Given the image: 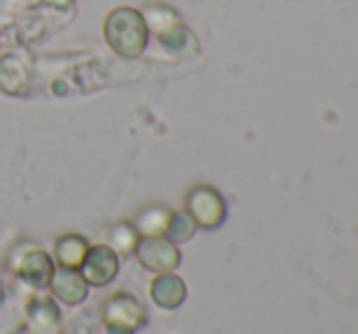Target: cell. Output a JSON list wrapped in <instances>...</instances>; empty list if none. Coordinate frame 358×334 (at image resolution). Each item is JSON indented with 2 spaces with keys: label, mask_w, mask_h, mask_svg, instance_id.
<instances>
[{
  "label": "cell",
  "mask_w": 358,
  "mask_h": 334,
  "mask_svg": "<svg viewBox=\"0 0 358 334\" xmlns=\"http://www.w3.org/2000/svg\"><path fill=\"white\" fill-rule=\"evenodd\" d=\"M49 288L66 305H78L88 295V283L80 276L78 268H66V266L54 268L52 278H49Z\"/></svg>",
  "instance_id": "52a82bcc"
},
{
  "label": "cell",
  "mask_w": 358,
  "mask_h": 334,
  "mask_svg": "<svg viewBox=\"0 0 358 334\" xmlns=\"http://www.w3.org/2000/svg\"><path fill=\"white\" fill-rule=\"evenodd\" d=\"M185 207L193 222L200 227H217L224 220V200L210 186H198L190 190L185 198Z\"/></svg>",
  "instance_id": "5b68a950"
},
{
  "label": "cell",
  "mask_w": 358,
  "mask_h": 334,
  "mask_svg": "<svg viewBox=\"0 0 358 334\" xmlns=\"http://www.w3.org/2000/svg\"><path fill=\"white\" fill-rule=\"evenodd\" d=\"M195 222L188 212H171V220H169V227H166V235L171 237L173 242H185L193 237L195 232Z\"/></svg>",
  "instance_id": "4fadbf2b"
},
{
  "label": "cell",
  "mask_w": 358,
  "mask_h": 334,
  "mask_svg": "<svg viewBox=\"0 0 358 334\" xmlns=\"http://www.w3.org/2000/svg\"><path fill=\"white\" fill-rule=\"evenodd\" d=\"M117 268H120L117 251L110 244H98V246H88V254H85L78 271L88 286H108L117 276Z\"/></svg>",
  "instance_id": "277c9868"
},
{
  "label": "cell",
  "mask_w": 358,
  "mask_h": 334,
  "mask_svg": "<svg viewBox=\"0 0 358 334\" xmlns=\"http://www.w3.org/2000/svg\"><path fill=\"white\" fill-rule=\"evenodd\" d=\"M151 298L161 307H178L185 300V283L176 273L164 271L151 283Z\"/></svg>",
  "instance_id": "9c48e42d"
},
{
  "label": "cell",
  "mask_w": 358,
  "mask_h": 334,
  "mask_svg": "<svg viewBox=\"0 0 358 334\" xmlns=\"http://www.w3.org/2000/svg\"><path fill=\"white\" fill-rule=\"evenodd\" d=\"M13 268L17 276H22L29 286L42 288L49 286V278H52L54 264L49 259L47 251L42 249H24L17 254V259L13 256Z\"/></svg>",
  "instance_id": "8992f818"
},
{
  "label": "cell",
  "mask_w": 358,
  "mask_h": 334,
  "mask_svg": "<svg viewBox=\"0 0 358 334\" xmlns=\"http://www.w3.org/2000/svg\"><path fill=\"white\" fill-rule=\"evenodd\" d=\"M27 322L34 334H49L57 330V325L62 322V312H59L57 302L52 298L34 295L27 305Z\"/></svg>",
  "instance_id": "ba28073f"
},
{
  "label": "cell",
  "mask_w": 358,
  "mask_h": 334,
  "mask_svg": "<svg viewBox=\"0 0 358 334\" xmlns=\"http://www.w3.org/2000/svg\"><path fill=\"white\" fill-rule=\"evenodd\" d=\"M54 249H57L59 266L80 268L85 254H88V242H85L80 235H64L57 239V246H54Z\"/></svg>",
  "instance_id": "30bf717a"
},
{
  "label": "cell",
  "mask_w": 358,
  "mask_h": 334,
  "mask_svg": "<svg viewBox=\"0 0 358 334\" xmlns=\"http://www.w3.org/2000/svg\"><path fill=\"white\" fill-rule=\"evenodd\" d=\"M103 322L108 334H134L146 322V312L129 293H115L103 305Z\"/></svg>",
  "instance_id": "7a4b0ae2"
},
{
  "label": "cell",
  "mask_w": 358,
  "mask_h": 334,
  "mask_svg": "<svg viewBox=\"0 0 358 334\" xmlns=\"http://www.w3.org/2000/svg\"><path fill=\"white\" fill-rule=\"evenodd\" d=\"M103 32L108 44L120 57H139L149 39V27L144 22V15L134 8H115L105 18Z\"/></svg>",
  "instance_id": "6da1fadb"
},
{
  "label": "cell",
  "mask_w": 358,
  "mask_h": 334,
  "mask_svg": "<svg viewBox=\"0 0 358 334\" xmlns=\"http://www.w3.org/2000/svg\"><path fill=\"white\" fill-rule=\"evenodd\" d=\"M137 239H139V232L134 230V225L129 222H120L110 230V246L120 254H127V251H134L137 246Z\"/></svg>",
  "instance_id": "7c38bea8"
},
{
  "label": "cell",
  "mask_w": 358,
  "mask_h": 334,
  "mask_svg": "<svg viewBox=\"0 0 358 334\" xmlns=\"http://www.w3.org/2000/svg\"><path fill=\"white\" fill-rule=\"evenodd\" d=\"M134 254H137L139 264L149 271L164 273L173 271L180 264V251L176 249V244L166 237H139L137 246H134Z\"/></svg>",
  "instance_id": "3957f363"
},
{
  "label": "cell",
  "mask_w": 358,
  "mask_h": 334,
  "mask_svg": "<svg viewBox=\"0 0 358 334\" xmlns=\"http://www.w3.org/2000/svg\"><path fill=\"white\" fill-rule=\"evenodd\" d=\"M171 220V210H166L164 205H149L144 210H139L137 220H134V230L139 232V237H156L164 235Z\"/></svg>",
  "instance_id": "8fae6325"
}]
</instances>
